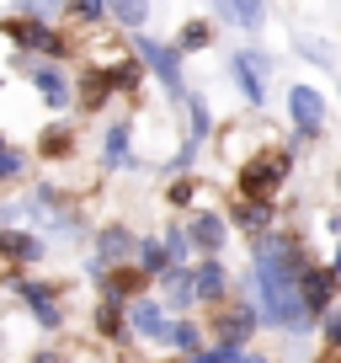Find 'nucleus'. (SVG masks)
I'll return each mask as SVG.
<instances>
[{
  "label": "nucleus",
  "instance_id": "obj_1",
  "mask_svg": "<svg viewBox=\"0 0 341 363\" xmlns=\"http://www.w3.org/2000/svg\"><path fill=\"white\" fill-rule=\"evenodd\" d=\"M304 251H299L294 235H267L262 246H256V299H262V310L256 315L267 320V326H283V331H309L315 326V315H309L304 305Z\"/></svg>",
  "mask_w": 341,
  "mask_h": 363
},
{
  "label": "nucleus",
  "instance_id": "obj_2",
  "mask_svg": "<svg viewBox=\"0 0 341 363\" xmlns=\"http://www.w3.org/2000/svg\"><path fill=\"white\" fill-rule=\"evenodd\" d=\"M288 166H294V160H288L283 150H267V155L245 160V166H240V193H245L250 203H267V198L288 182Z\"/></svg>",
  "mask_w": 341,
  "mask_h": 363
},
{
  "label": "nucleus",
  "instance_id": "obj_3",
  "mask_svg": "<svg viewBox=\"0 0 341 363\" xmlns=\"http://www.w3.org/2000/svg\"><path fill=\"white\" fill-rule=\"evenodd\" d=\"M267 69H272V59L256 54V48L235 54V80H240V91H245V102H267Z\"/></svg>",
  "mask_w": 341,
  "mask_h": 363
},
{
  "label": "nucleus",
  "instance_id": "obj_4",
  "mask_svg": "<svg viewBox=\"0 0 341 363\" xmlns=\"http://www.w3.org/2000/svg\"><path fill=\"white\" fill-rule=\"evenodd\" d=\"M250 331H256V305H250V299H235V305L219 310V342H224V347L250 342Z\"/></svg>",
  "mask_w": 341,
  "mask_h": 363
},
{
  "label": "nucleus",
  "instance_id": "obj_5",
  "mask_svg": "<svg viewBox=\"0 0 341 363\" xmlns=\"http://www.w3.org/2000/svg\"><path fill=\"white\" fill-rule=\"evenodd\" d=\"M139 54H144V65L160 75V86H166L170 96H182V59L170 54L166 43H155V38H139Z\"/></svg>",
  "mask_w": 341,
  "mask_h": 363
},
{
  "label": "nucleus",
  "instance_id": "obj_6",
  "mask_svg": "<svg viewBox=\"0 0 341 363\" xmlns=\"http://www.w3.org/2000/svg\"><path fill=\"white\" fill-rule=\"evenodd\" d=\"M288 113H294V123H299V134H304V139H315L320 128H325V102H320L309 86L288 91Z\"/></svg>",
  "mask_w": 341,
  "mask_h": 363
},
{
  "label": "nucleus",
  "instance_id": "obj_7",
  "mask_svg": "<svg viewBox=\"0 0 341 363\" xmlns=\"http://www.w3.org/2000/svg\"><path fill=\"white\" fill-rule=\"evenodd\" d=\"M128 251H139V240L128 235L123 225H107L102 235H96V267H102V272L123 267V262H128Z\"/></svg>",
  "mask_w": 341,
  "mask_h": 363
},
{
  "label": "nucleus",
  "instance_id": "obj_8",
  "mask_svg": "<svg viewBox=\"0 0 341 363\" xmlns=\"http://www.w3.org/2000/svg\"><path fill=\"white\" fill-rule=\"evenodd\" d=\"M128 326L139 331V337H149V342H166V331H170V320H166V310L155 305V299H139L134 310H128Z\"/></svg>",
  "mask_w": 341,
  "mask_h": 363
},
{
  "label": "nucleus",
  "instance_id": "obj_9",
  "mask_svg": "<svg viewBox=\"0 0 341 363\" xmlns=\"http://www.w3.org/2000/svg\"><path fill=\"white\" fill-rule=\"evenodd\" d=\"M330 299H336V272L330 267H304V305H309V315H320Z\"/></svg>",
  "mask_w": 341,
  "mask_h": 363
},
{
  "label": "nucleus",
  "instance_id": "obj_10",
  "mask_svg": "<svg viewBox=\"0 0 341 363\" xmlns=\"http://www.w3.org/2000/svg\"><path fill=\"white\" fill-rule=\"evenodd\" d=\"M224 235H229V225L219 214H197L192 219V230H187V240H192L203 257H219V246H224Z\"/></svg>",
  "mask_w": 341,
  "mask_h": 363
},
{
  "label": "nucleus",
  "instance_id": "obj_11",
  "mask_svg": "<svg viewBox=\"0 0 341 363\" xmlns=\"http://www.w3.org/2000/svg\"><path fill=\"white\" fill-rule=\"evenodd\" d=\"M192 289H197V299H208V305H219V299H224V289H229V278H224V267H219V262L208 257L203 267L192 272Z\"/></svg>",
  "mask_w": 341,
  "mask_h": 363
},
{
  "label": "nucleus",
  "instance_id": "obj_12",
  "mask_svg": "<svg viewBox=\"0 0 341 363\" xmlns=\"http://www.w3.org/2000/svg\"><path fill=\"white\" fill-rule=\"evenodd\" d=\"M160 284H166V305H176V310H187L197 299L192 272H187V267H166V272H160Z\"/></svg>",
  "mask_w": 341,
  "mask_h": 363
},
{
  "label": "nucleus",
  "instance_id": "obj_13",
  "mask_svg": "<svg viewBox=\"0 0 341 363\" xmlns=\"http://www.w3.org/2000/svg\"><path fill=\"white\" fill-rule=\"evenodd\" d=\"M6 33L22 38V48H43V54H59V48H64V38H54L43 22H11Z\"/></svg>",
  "mask_w": 341,
  "mask_h": 363
},
{
  "label": "nucleus",
  "instance_id": "obj_14",
  "mask_svg": "<svg viewBox=\"0 0 341 363\" xmlns=\"http://www.w3.org/2000/svg\"><path fill=\"white\" fill-rule=\"evenodd\" d=\"M0 257L37 262V257H43V240H37V235H16V230H0Z\"/></svg>",
  "mask_w": 341,
  "mask_h": 363
},
{
  "label": "nucleus",
  "instance_id": "obj_15",
  "mask_svg": "<svg viewBox=\"0 0 341 363\" xmlns=\"http://www.w3.org/2000/svg\"><path fill=\"white\" fill-rule=\"evenodd\" d=\"M33 80H37V91H43V102H48V107H64V102H69V80L59 75L54 65H43Z\"/></svg>",
  "mask_w": 341,
  "mask_h": 363
},
{
  "label": "nucleus",
  "instance_id": "obj_16",
  "mask_svg": "<svg viewBox=\"0 0 341 363\" xmlns=\"http://www.w3.org/2000/svg\"><path fill=\"white\" fill-rule=\"evenodd\" d=\"M166 342H170L176 352H187V358H192V352H203V337H197V326H192V320H176V326L166 331Z\"/></svg>",
  "mask_w": 341,
  "mask_h": 363
},
{
  "label": "nucleus",
  "instance_id": "obj_17",
  "mask_svg": "<svg viewBox=\"0 0 341 363\" xmlns=\"http://www.w3.org/2000/svg\"><path fill=\"white\" fill-rule=\"evenodd\" d=\"M107 11H112L123 27H144V16H149V0H107Z\"/></svg>",
  "mask_w": 341,
  "mask_h": 363
},
{
  "label": "nucleus",
  "instance_id": "obj_18",
  "mask_svg": "<svg viewBox=\"0 0 341 363\" xmlns=\"http://www.w3.org/2000/svg\"><path fill=\"white\" fill-rule=\"evenodd\" d=\"M102 150H107V166H112V171L123 166V160H128V123H112V128H107V145H102Z\"/></svg>",
  "mask_w": 341,
  "mask_h": 363
},
{
  "label": "nucleus",
  "instance_id": "obj_19",
  "mask_svg": "<svg viewBox=\"0 0 341 363\" xmlns=\"http://www.w3.org/2000/svg\"><path fill=\"white\" fill-rule=\"evenodd\" d=\"M96 331H102V337H123V305H117V299H102V310H96Z\"/></svg>",
  "mask_w": 341,
  "mask_h": 363
},
{
  "label": "nucleus",
  "instance_id": "obj_20",
  "mask_svg": "<svg viewBox=\"0 0 341 363\" xmlns=\"http://www.w3.org/2000/svg\"><path fill=\"white\" fill-rule=\"evenodd\" d=\"M170 267V257H166V246H160V240H144V246H139V272H166Z\"/></svg>",
  "mask_w": 341,
  "mask_h": 363
},
{
  "label": "nucleus",
  "instance_id": "obj_21",
  "mask_svg": "<svg viewBox=\"0 0 341 363\" xmlns=\"http://www.w3.org/2000/svg\"><path fill=\"white\" fill-rule=\"evenodd\" d=\"M235 219H240L245 230H267V225H272V208H267V203H250V198H245V203L235 208Z\"/></svg>",
  "mask_w": 341,
  "mask_h": 363
},
{
  "label": "nucleus",
  "instance_id": "obj_22",
  "mask_svg": "<svg viewBox=\"0 0 341 363\" xmlns=\"http://www.w3.org/2000/svg\"><path fill=\"white\" fill-rule=\"evenodd\" d=\"M224 11L235 16L240 27H262V0H224Z\"/></svg>",
  "mask_w": 341,
  "mask_h": 363
},
{
  "label": "nucleus",
  "instance_id": "obj_23",
  "mask_svg": "<svg viewBox=\"0 0 341 363\" xmlns=\"http://www.w3.org/2000/svg\"><path fill=\"white\" fill-rule=\"evenodd\" d=\"M160 246H166L170 267H182V257H187V246H192V240H187V230H176V225H170V230H166V240H160Z\"/></svg>",
  "mask_w": 341,
  "mask_h": 363
},
{
  "label": "nucleus",
  "instance_id": "obj_24",
  "mask_svg": "<svg viewBox=\"0 0 341 363\" xmlns=\"http://www.w3.org/2000/svg\"><path fill=\"white\" fill-rule=\"evenodd\" d=\"M187 113H192V150H197V139L208 134V107H203V96H192V102H187Z\"/></svg>",
  "mask_w": 341,
  "mask_h": 363
},
{
  "label": "nucleus",
  "instance_id": "obj_25",
  "mask_svg": "<svg viewBox=\"0 0 341 363\" xmlns=\"http://www.w3.org/2000/svg\"><path fill=\"white\" fill-rule=\"evenodd\" d=\"M208 43V22H187L182 27V48H203Z\"/></svg>",
  "mask_w": 341,
  "mask_h": 363
},
{
  "label": "nucleus",
  "instance_id": "obj_26",
  "mask_svg": "<svg viewBox=\"0 0 341 363\" xmlns=\"http://www.w3.org/2000/svg\"><path fill=\"white\" fill-rule=\"evenodd\" d=\"M235 352L240 347H214V352H192L187 363H235Z\"/></svg>",
  "mask_w": 341,
  "mask_h": 363
},
{
  "label": "nucleus",
  "instance_id": "obj_27",
  "mask_svg": "<svg viewBox=\"0 0 341 363\" xmlns=\"http://www.w3.org/2000/svg\"><path fill=\"white\" fill-rule=\"evenodd\" d=\"M299 48H304V59H320V65H330V48L320 43V38H299Z\"/></svg>",
  "mask_w": 341,
  "mask_h": 363
},
{
  "label": "nucleus",
  "instance_id": "obj_28",
  "mask_svg": "<svg viewBox=\"0 0 341 363\" xmlns=\"http://www.w3.org/2000/svg\"><path fill=\"white\" fill-rule=\"evenodd\" d=\"M11 177H22V160L11 150H0V182H11Z\"/></svg>",
  "mask_w": 341,
  "mask_h": 363
},
{
  "label": "nucleus",
  "instance_id": "obj_29",
  "mask_svg": "<svg viewBox=\"0 0 341 363\" xmlns=\"http://www.w3.org/2000/svg\"><path fill=\"white\" fill-rule=\"evenodd\" d=\"M59 6H64V0H22L27 16H48V11H59Z\"/></svg>",
  "mask_w": 341,
  "mask_h": 363
},
{
  "label": "nucleus",
  "instance_id": "obj_30",
  "mask_svg": "<svg viewBox=\"0 0 341 363\" xmlns=\"http://www.w3.org/2000/svg\"><path fill=\"white\" fill-rule=\"evenodd\" d=\"M102 11H107L102 0H75V16H86V22H96V16H102Z\"/></svg>",
  "mask_w": 341,
  "mask_h": 363
},
{
  "label": "nucleus",
  "instance_id": "obj_31",
  "mask_svg": "<svg viewBox=\"0 0 341 363\" xmlns=\"http://www.w3.org/2000/svg\"><path fill=\"white\" fill-rule=\"evenodd\" d=\"M64 150H69V134H48L43 139V155H64Z\"/></svg>",
  "mask_w": 341,
  "mask_h": 363
},
{
  "label": "nucleus",
  "instance_id": "obj_32",
  "mask_svg": "<svg viewBox=\"0 0 341 363\" xmlns=\"http://www.w3.org/2000/svg\"><path fill=\"white\" fill-rule=\"evenodd\" d=\"M170 203H192V182H176V187H170Z\"/></svg>",
  "mask_w": 341,
  "mask_h": 363
},
{
  "label": "nucleus",
  "instance_id": "obj_33",
  "mask_svg": "<svg viewBox=\"0 0 341 363\" xmlns=\"http://www.w3.org/2000/svg\"><path fill=\"white\" fill-rule=\"evenodd\" d=\"M325 337H330V342H341V315H330V320H325Z\"/></svg>",
  "mask_w": 341,
  "mask_h": 363
},
{
  "label": "nucleus",
  "instance_id": "obj_34",
  "mask_svg": "<svg viewBox=\"0 0 341 363\" xmlns=\"http://www.w3.org/2000/svg\"><path fill=\"white\" fill-rule=\"evenodd\" d=\"M33 363H54V358H48V352H37V358H33Z\"/></svg>",
  "mask_w": 341,
  "mask_h": 363
},
{
  "label": "nucleus",
  "instance_id": "obj_35",
  "mask_svg": "<svg viewBox=\"0 0 341 363\" xmlns=\"http://www.w3.org/2000/svg\"><path fill=\"white\" fill-rule=\"evenodd\" d=\"M330 272H341V251H336V267H330Z\"/></svg>",
  "mask_w": 341,
  "mask_h": 363
},
{
  "label": "nucleus",
  "instance_id": "obj_36",
  "mask_svg": "<svg viewBox=\"0 0 341 363\" xmlns=\"http://www.w3.org/2000/svg\"><path fill=\"white\" fill-rule=\"evenodd\" d=\"M0 150H6V145H0Z\"/></svg>",
  "mask_w": 341,
  "mask_h": 363
}]
</instances>
